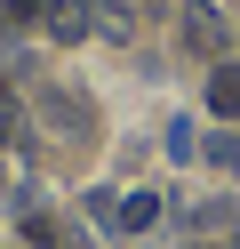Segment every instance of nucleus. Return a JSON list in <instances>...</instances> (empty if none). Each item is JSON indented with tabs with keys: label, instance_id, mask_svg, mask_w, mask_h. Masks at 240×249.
<instances>
[{
	"label": "nucleus",
	"instance_id": "f03ea898",
	"mask_svg": "<svg viewBox=\"0 0 240 249\" xmlns=\"http://www.w3.org/2000/svg\"><path fill=\"white\" fill-rule=\"evenodd\" d=\"M96 217H104L112 233H144L160 217V193H96Z\"/></svg>",
	"mask_w": 240,
	"mask_h": 249
},
{
	"label": "nucleus",
	"instance_id": "7ed1b4c3",
	"mask_svg": "<svg viewBox=\"0 0 240 249\" xmlns=\"http://www.w3.org/2000/svg\"><path fill=\"white\" fill-rule=\"evenodd\" d=\"M208 113H216V121H240V65H216V72H208Z\"/></svg>",
	"mask_w": 240,
	"mask_h": 249
},
{
	"label": "nucleus",
	"instance_id": "f257e3e1",
	"mask_svg": "<svg viewBox=\"0 0 240 249\" xmlns=\"http://www.w3.org/2000/svg\"><path fill=\"white\" fill-rule=\"evenodd\" d=\"M224 40H232V24H224L216 0H184V49H192V56H216Z\"/></svg>",
	"mask_w": 240,
	"mask_h": 249
},
{
	"label": "nucleus",
	"instance_id": "20e7f679",
	"mask_svg": "<svg viewBox=\"0 0 240 249\" xmlns=\"http://www.w3.org/2000/svg\"><path fill=\"white\" fill-rule=\"evenodd\" d=\"M208 161L232 169V161H240V137H232V129H216V137H208Z\"/></svg>",
	"mask_w": 240,
	"mask_h": 249
}]
</instances>
